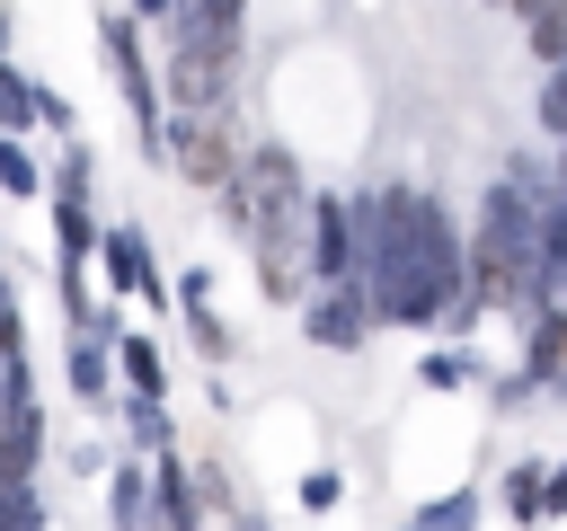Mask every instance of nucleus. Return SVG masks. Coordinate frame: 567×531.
Returning <instances> with one entry per match:
<instances>
[{
	"label": "nucleus",
	"instance_id": "obj_1",
	"mask_svg": "<svg viewBox=\"0 0 567 531\" xmlns=\"http://www.w3.org/2000/svg\"><path fill=\"white\" fill-rule=\"evenodd\" d=\"M363 230V292L390 327H443L452 301H470V239L443 212L434 186H372L354 195Z\"/></svg>",
	"mask_w": 567,
	"mask_h": 531
},
{
	"label": "nucleus",
	"instance_id": "obj_2",
	"mask_svg": "<svg viewBox=\"0 0 567 531\" xmlns=\"http://www.w3.org/2000/svg\"><path fill=\"white\" fill-rule=\"evenodd\" d=\"M549 177L532 159H505V177L478 195V221H470V310H532V212H540Z\"/></svg>",
	"mask_w": 567,
	"mask_h": 531
},
{
	"label": "nucleus",
	"instance_id": "obj_3",
	"mask_svg": "<svg viewBox=\"0 0 567 531\" xmlns=\"http://www.w3.org/2000/svg\"><path fill=\"white\" fill-rule=\"evenodd\" d=\"M496 398H505V407H523V398H567V310H558V301L523 310V363H514V381H505Z\"/></svg>",
	"mask_w": 567,
	"mask_h": 531
},
{
	"label": "nucleus",
	"instance_id": "obj_4",
	"mask_svg": "<svg viewBox=\"0 0 567 531\" xmlns=\"http://www.w3.org/2000/svg\"><path fill=\"white\" fill-rule=\"evenodd\" d=\"M159 159L186 177V186H230V168H239V142H230V124L221 115H168L159 124Z\"/></svg>",
	"mask_w": 567,
	"mask_h": 531
},
{
	"label": "nucleus",
	"instance_id": "obj_5",
	"mask_svg": "<svg viewBox=\"0 0 567 531\" xmlns=\"http://www.w3.org/2000/svg\"><path fill=\"white\" fill-rule=\"evenodd\" d=\"M372 327H381V319H372V292H363V274H346V283H310V301H301V336H310V345H328V354H354Z\"/></svg>",
	"mask_w": 567,
	"mask_h": 531
},
{
	"label": "nucleus",
	"instance_id": "obj_6",
	"mask_svg": "<svg viewBox=\"0 0 567 531\" xmlns=\"http://www.w3.org/2000/svg\"><path fill=\"white\" fill-rule=\"evenodd\" d=\"M363 274V230L346 195H310V283H346Z\"/></svg>",
	"mask_w": 567,
	"mask_h": 531
},
{
	"label": "nucleus",
	"instance_id": "obj_7",
	"mask_svg": "<svg viewBox=\"0 0 567 531\" xmlns=\"http://www.w3.org/2000/svg\"><path fill=\"white\" fill-rule=\"evenodd\" d=\"M97 257H106V283H115L124 301H159V292H168V283H159V266H151V239H142L133 221L97 230Z\"/></svg>",
	"mask_w": 567,
	"mask_h": 531
},
{
	"label": "nucleus",
	"instance_id": "obj_8",
	"mask_svg": "<svg viewBox=\"0 0 567 531\" xmlns=\"http://www.w3.org/2000/svg\"><path fill=\"white\" fill-rule=\"evenodd\" d=\"M35 451H44V416H35V398H9V416H0V487H27Z\"/></svg>",
	"mask_w": 567,
	"mask_h": 531
},
{
	"label": "nucleus",
	"instance_id": "obj_9",
	"mask_svg": "<svg viewBox=\"0 0 567 531\" xmlns=\"http://www.w3.org/2000/svg\"><path fill=\"white\" fill-rule=\"evenodd\" d=\"M195 504H204V487L159 451V469H151V522H159V531H195V522H204Z\"/></svg>",
	"mask_w": 567,
	"mask_h": 531
},
{
	"label": "nucleus",
	"instance_id": "obj_10",
	"mask_svg": "<svg viewBox=\"0 0 567 531\" xmlns=\"http://www.w3.org/2000/svg\"><path fill=\"white\" fill-rule=\"evenodd\" d=\"M177 310H186V327H195V345H204V354L221 363V354H230V327L213 319V274H204V266H186V274H177Z\"/></svg>",
	"mask_w": 567,
	"mask_h": 531
},
{
	"label": "nucleus",
	"instance_id": "obj_11",
	"mask_svg": "<svg viewBox=\"0 0 567 531\" xmlns=\"http://www.w3.org/2000/svg\"><path fill=\"white\" fill-rule=\"evenodd\" d=\"M106 522L115 531H151V478H142V460H124L106 478Z\"/></svg>",
	"mask_w": 567,
	"mask_h": 531
},
{
	"label": "nucleus",
	"instance_id": "obj_12",
	"mask_svg": "<svg viewBox=\"0 0 567 531\" xmlns=\"http://www.w3.org/2000/svg\"><path fill=\"white\" fill-rule=\"evenodd\" d=\"M115 372L133 381V398H168V363L151 336H115Z\"/></svg>",
	"mask_w": 567,
	"mask_h": 531
},
{
	"label": "nucleus",
	"instance_id": "obj_13",
	"mask_svg": "<svg viewBox=\"0 0 567 531\" xmlns=\"http://www.w3.org/2000/svg\"><path fill=\"white\" fill-rule=\"evenodd\" d=\"M540 487H549V469H540V460H514V469H505V487H496V496H505V522L540 531Z\"/></svg>",
	"mask_w": 567,
	"mask_h": 531
},
{
	"label": "nucleus",
	"instance_id": "obj_14",
	"mask_svg": "<svg viewBox=\"0 0 567 531\" xmlns=\"http://www.w3.org/2000/svg\"><path fill=\"white\" fill-rule=\"evenodd\" d=\"M532 124H540L549 142H567V62L540 71V88H532Z\"/></svg>",
	"mask_w": 567,
	"mask_h": 531
},
{
	"label": "nucleus",
	"instance_id": "obj_15",
	"mask_svg": "<svg viewBox=\"0 0 567 531\" xmlns=\"http://www.w3.org/2000/svg\"><path fill=\"white\" fill-rule=\"evenodd\" d=\"M416 381H425V389H470V381H478V354H470V345H443V354L416 363Z\"/></svg>",
	"mask_w": 567,
	"mask_h": 531
},
{
	"label": "nucleus",
	"instance_id": "obj_16",
	"mask_svg": "<svg viewBox=\"0 0 567 531\" xmlns=\"http://www.w3.org/2000/svg\"><path fill=\"white\" fill-rule=\"evenodd\" d=\"M35 124V80L18 62H0V133H27Z\"/></svg>",
	"mask_w": 567,
	"mask_h": 531
},
{
	"label": "nucleus",
	"instance_id": "obj_17",
	"mask_svg": "<svg viewBox=\"0 0 567 531\" xmlns=\"http://www.w3.org/2000/svg\"><path fill=\"white\" fill-rule=\"evenodd\" d=\"M71 389H80V398L106 389V336H89V327L71 336Z\"/></svg>",
	"mask_w": 567,
	"mask_h": 531
},
{
	"label": "nucleus",
	"instance_id": "obj_18",
	"mask_svg": "<svg viewBox=\"0 0 567 531\" xmlns=\"http://www.w3.org/2000/svg\"><path fill=\"white\" fill-rule=\"evenodd\" d=\"M124 425H133V451H151V460H159V451L177 442V434H168V407H159V398H133V407H124Z\"/></svg>",
	"mask_w": 567,
	"mask_h": 531
},
{
	"label": "nucleus",
	"instance_id": "obj_19",
	"mask_svg": "<svg viewBox=\"0 0 567 531\" xmlns=\"http://www.w3.org/2000/svg\"><path fill=\"white\" fill-rule=\"evenodd\" d=\"M0 186H9V195H35V186H44V168H35V150H27V133H0Z\"/></svg>",
	"mask_w": 567,
	"mask_h": 531
},
{
	"label": "nucleus",
	"instance_id": "obj_20",
	"mask_svg": "<svg viewBox=\"0 0 567 531\" xmlns=\"http://www.w3.org/2000/svg\"><path fill=\"white\" fill-rule=\"evenodd\" d=\"M416 531H478V496H470V487H452V496H434V504L416 513Z\"/></svg>",
	"mask_w": 567,
	"mask_h": 531
},
{
	"label": "nucleus",
	"instance_id": "obj_21",
	"mask_svg": "<svg viewBox=\"0 0 567 531\" xmlns=\"http://www.w3.org/2000/svg\"><path fill=\"white\" fill-rule=\"evenodd\" d=\"M523 53H532V71H549V62H567V9H549V18H532V27H523Z\"/></svg>",
	"mask_w": 567,
	"mask_h": 531
},
{
	"label": "nucleus",
	"instance_id": "obj_22",
	"mask_svg": "<svg viewBox=\"0 0 567 531\" xmlns=\"http://www.w3.org/2000/svg\"><path fill=\"white\" fill-rule=\"evenodd\" d=\"M0 531H44V496L35 487H0Z\"/></svg>",
	"mask_w": 567,
	"mask_h": 531
},
{
	"label": "nucleus",
	"instance_id": "obj_23",
	"mask_svg": "<svg viewBox=\"0 0 567 531\" xmlns=\"http://www.w3.org/2000/svg\"><path fill=\"white\" fill-rule=\"evenodd\" d=\"M337 496H346V478H337V469H310V478H301V504H310V513H328Z\"/></svg>",
	"mask_w": 567,
	"mask_h": 531
},
{
	"label": "nucleus",
	"instance_id": "obj_24",
	"mask_svg": "<svg viewBox=\"0 0 567 531\" xmlns=\"http://www.w3.org/2000/svg\"><path fill=\"white\" fill-rule=\"evenodd\" d=\"M558 513H567V460H558V469H549V487H540V522H558Z\"/></svg>",
	"mask_w": 567,
	"mask_h": 531
},
{
	"label": "nucleus",
	"instance_id": "obj_25",
	"mask_svg": "<svg viewBox=\"0 0 567 531\" xmlns=\"http://www.w3.org/2000/svg\"><path fill=\"white\" fill-rule=\"evenodd\" d=\"M168 9L177 0H124V18H142V27H168Z\"/></svg>",
	"mask_w": 567,
	"mask_h": 531
},
{
	"label": "nucleus",
	"instance_id": "obj_26",
	"mask_svg": "<svg viewBox=\"0 0 567 531\" xmlns=\"http://www.w3.org/2000/svg\"><path fill=\"white\" fill-rule=\"evenodd\" d=\"M549 9H567V0H505V18H514V27H532V18H549Z\"/></svg>",
	"mask_w": 567,
	"mask_h": 531
},
{
	"label": "nucleus",
	"instance_id": "obj_27",
	"mask_svg": "<svg viewBox=\"0 0 567 531\" xmlns=\"http://www.w3.org/2000/svg\"><path fill=\"white\" fill-rule=\"evenodd\" d=\"M0 62H9V0H0Z\"/></svg>",
	"mask_w": 567,
	"mask_h": 531
},
{
	"label": "nucleus",
	"instance_id": "obj_28",
	"mask_svg": "<svg viewBox=\"0 0 567 531\" xmlns=\"http://www.w3.org/2000/svg\"><path fill=\"white\" fill-rule=\"evenodd\" d=\"M549 301H558V310H567V266H558V283H549Z\"/></svg>",
	"mask_w": 567,
	"mask_h": 531
},
{
	"label": "nucleus",
	"instance_id": "obj_29",
	"mask_svg": "<svg viewBox=\"0 0 567 531\" xmlns=\"http://www.w3.org/2000/svg\"><path fill=\"white\" fill-rule=\"evenodd\" d=\"M230 531H266V522H248V513H230Z\"/></svg>",
	"mask_w": 567,
	"mask_h": 531
},
{
	"label": "nucleus",
	"instance_id": "obj_30",
	"mask_svg": "<svg viewBox=\"0 0 567 531\" xmlns=\"http://www.w3.org/2000/svg\"><path fill=\"white\" fill-rule=\"evenodd\" d=\"M558 186H567V142H558Z\"/></svg>",
	"mask_w": 567,
	"mask_h": 531
},
{
	"label": "nucleus",
	"instance_id": "obj_31",
	"mask_svg": "<svg viewBox=\"0 0 567 531\" xmlns=\"http://www.w3.org/2000/svg\"><path fill=\"white\" fill-rule=\"evenodd\" d=\"M408 531H416V522H408Z\"/></svg>",
	"mask_w": 567,
	"mask_h": 531
}]
</instances>
